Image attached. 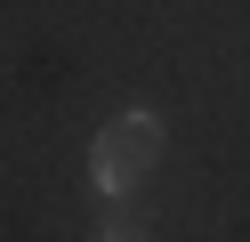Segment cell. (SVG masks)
Masks as SVG:
<instances>
[{
	"mask_svg": "<svg viewBox=\"0 0 250 242\" xmlns=\"http://www.w3.org/2000/svg\"><path fill=\"white\" fill-rule=\"evenodd\" d=\"M153 154H162V121H153V113H121V121H105L97 154H89V177H97L105 194H129L137 177L153 170Z\"/></svg>",
	"mask_w": 250,
	"mask_h": 242,
	"instance_id": "6da1fadb",
	"label": "cell"
},
{
	"mask_svg": "<svg viewBox=\"0 0 250 242\" xmlns=\"http://www.w3.org/2000/svg\"><path fill=\"white\" fill-rule=\"evenodd\" d=\"M97 242H146V234H137V226H121V218H113V226H97Z\"/></svg>",
	"mask_w": 250,
	"mask_h": 242,
	"instance_id": "7a4b0ae2",
	"label": "cell"
}]
</instances>
